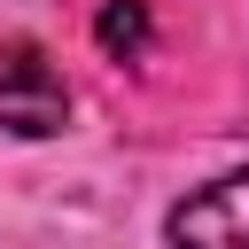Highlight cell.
Returning <instances> with one entry per match:
<instances>
[{
    "label": "cell",
    "instance_id": "cell-1",
    "mask_svg": "<svg viewBox=\"0 0 249 249\" xmlns=\"http://www.w3.org/2000/svg\"><path fill=\"white\" fill-rule=\"evenodd\" d=\"M62 117H70V86L47 62V47L39 39H0V132L47 140V132H62Z\"/></svg>",
    "mask_w": 249,
    "mask_h": 249
},
{
    "label": "cell",
    "instance_id": "cell-2",
    "mask_svg": "<svg viewBox=\"0 0 249 249\" xmlns=\"http://www.w3.org/2000/svg\"><path fill=\"white\" fill-rule=\"evenodd\" d=\"M163 233H171V249H249V171H226V179L195 187L187 202H171Z\"/></svg>",
    "mask_w": 249,
    "mask_h": 249
},
{
    "label": "cell",
    "instance_id": "cell-3",
    "mask_svg": "<svg viewBox=\"0 0 249 249\" xmlns=\"http://www.w3.org/2000/svg\"><path fill=\"white\" fill-rule=\"evenodd\" d=\"M93 39H101L109 54L140 62V54H148V8H140V0H109V8H101V23H93Z\"/></svg>",
    "mask_w": 249,
    "mask_h": 249
}]
</instances>
